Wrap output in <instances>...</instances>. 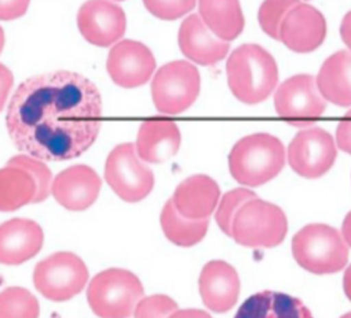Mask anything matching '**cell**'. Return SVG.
Segmentation results:
<instances>
[{"label": "cell", "instance_id": "1", "mask_svg": "<svg viewBox=\"0 0 351 318\" xmlns=\"http://www.w3.org/2000/svg\"><path fill=\"white\" fill-rule=\"evenodd\" d=\"M102 98L80 73L57 71L27 79L9 103L6 124L23 153L42 162L72 160L97 140Z\"/></svg>", "mask_w": 351, "mask_h": 318}, {"label": "cell", "instance_id": "2", "mask_svg": "<svg viewBox=\"0 0 351 318\" xmlns=\"http://www.w3.org/2000/svg\"><path fill=\"white\" fill-rule=\"evenodd\" d=\"M226 73L233 95L248 105L266 101L278 83L276 60L258 45L237 47L226 62Z\"/></svg>", "mask_w": 351, "mask_h": 318}, {"label": "cell", "instance_id": "3", "mask_svg": "<svg viewBox=\"0 0 351 318\" xmlns=\"http://www.w3.org/2000/svg\"><path fill=\"white\" fill-rule=\"evenodd\" d=\"M285 166L282 142L261 132L241 138L229 154L232 177L241 185L256 188L274 180Z\"/></svg>", "mask_w": 351, "mask_h": 318}, {"label": "cell", "instance_id": "4", "mask_svg": "<svg viewBox=\"0 0 351 318\" xmlns=\"http://www.w3.org/2000/svg\"><path fill=\"white\" fill-rule=\"evenodd\" d=\"M292 255L300 267L322 276L337 273L347 266L348 248L335 228L311 223L295 234Z\"/></svg>", "mask_w": 351, "mask_h": 318}, {"label": "cell", "instance_id": "5", "mask_svg": "<svg viewBox=\"0 0 351 318\" xmlns=\"http://www.w3.org/2000/svg\"><path fill=\"white\" fill-rule=\"evenodd\" d=\"M143 293V285L134 273L114 267L91 280L87 300L99 318H130Z\"/></svg>", "mask_w": 351, "mask_h": 318}, {"label": "cell", "instance_id": "6", "mask_svg": "<svg viewBox=\"0 0 351 318\" xmlns=\"http://www.w3.org/2000/svg\"><path fill=\"white\" fill-rule=\"evenodd\" d=\"M288 232L284 211L269 201L252 199L236 214L232 237L243 247L273 248L280 245Z\"/></svg>", "mask_w": 351, "mask_h": 318}, {"label": "cell", "instance_id": "7", "mask_svg": "<svg viewBox=\"0 0 351 318\" xmlns=\"http://www.w3.org/2000/svg\"><path fill=\"white\" fill-rule=\"evenodd\" d=\"M200 86V72L193 64L186 61L165 64L152 82L154 106L164 114H180L195 103Z\"/></svg>", "mask_w": 351, "mask_h": 318}, {"label": "cell", "instance_id": "8", "mask_svg": "<svg viewBox=\"0 0 351 318\" xmlns=\"http://www.w3.org/2000/svg\"><path fill=\"white\" fill-rule=\"evenodd\" d=\"M105 180L112 191L127 203L143 200L154 186L153 171L141 162L132 143L117 145L109 153Z\"/></svg>", "mask_w": 351, "mask_h": 318}, {"label": "cell", "instance_id": "9", "mask_svg": "<svg viewBox=\"0 0 351 318\" xmlns=\"http://www.w3.org/2000/svg\"><path fill=\"white\" fill-rule=\"evenodd\" d=\"M88 269L77 255L57 252L39 262L34 271L35 288L49 300L65 302L83 291Z\"/></svg>", "mask_w": 351, "mask_h": 318}, {"label": "cell", "instance_id": "10", "mask_svg": "<svg viewBox=\"0 0 351 318\" xmlns=\"http://www.w3.org/2000/svg\"><path fill=\"white\" fill-rule=\"evenodd\" d=\"M274 106L280 117L295 127L313 124L326 109V101L310 75H296L285 80L276 91Z\"/></svg>", "mask_w": 351, "mask_h": 318}, {"label": "cell", "instance_id": "11", "mask_svg": "<svg viewBox=\"0 0 351 318\" xmlns=\"http://www.w3.org/2000/svg\"><path fill=\"white\" fill-rule=\"evenodd\" d=\"M336 156V143L332 135L319 127L300 130L288 147L291 169L307 180L325 175L332 169Z\"/></svg>", "mask_w": 351, "mask_h": 318}, {"label": "cell", "instance_id": "12", "mask_svg": "<svg viewBox=\"0 0 351 318\" xmlns=\"http://www.w3.org/2000/svg\"><path fill=\"white\" fill-rule=\"evenodd\" d=\"M77 27L88 43L109 47L123 38L127 20L123 9L110 0H88L79 10Z\"/></svg>", "mask_w": 351, "mask_h": 318}, {"label": "cell", "instance_id": "13", "mask_svg": "<svg viewBox=\"0 0 351 318\" xmlns=\"http://www.w3.org/2000/svg\"><path fill=\"white\" fill-rule=\"evenodd\" d=\"M106 69L117 86L135 88L149 82L156 69V60L143 43L121 40L110 50Z\"/></svg>", "mask_w": 351, "mask_h": 318}, {"label": "cell", "instance_id": "14", "mask_svg": "<svg viewBox=\"0 0 351 318\" xmlns=\"http://www.w3.org/2000/svg\"><path fill=\"white\" fill-rule=\"evenodd\" d=\"M326 38V21L321 12L299 3L284 19L280 38L289 50L300 54L317 50Z\"/></svg>", "mask_w": 351, "mask_h": 318}, {"label": "cell", "instance_id": "15", "mask_svg": "<svg viewBox=\"0 0 351 318\" xmlns=\"http://www.w3.org/2000/svg\"><path fill=\"white\" fill-rule=\"evenodd\" d=\"M102 181L88 166H72L60 173L51 185L54 199L69 211H84L98 199Z\"/></svg>", "mask_w": 351, "mask_h": 318}, {"label": "cell", "instance_id": "16", "mask_svg": "<svg viewBox=\"0 0 351 318\" xmlns=\"http://www.w3.org/2000/svg\"><path fill=\"white\" fill-rule=\"evenodd\" d=\"M45 243L42 228L31 219L14 218L0 225V263L21 265L36 256Z\"/></svg>", "mask_w": 351, "mask_h": 318}, {"label": "cell", "instance_id": "17", "mask_svg": "<svg viewBox=\"0 0 351 318\" xmlns=\"http://www.w3.org/2000/svg\"><path fill=\"white\" fill-rule=\"evenodd\" d=\"M203 303L214 313H226L234 307L240 295V278L236 269L225 260L208 262L199 280Z\"/></svg>", "mask_w": 351, "mask_h": 318}, {"label": "cell", "instance_id": "18", "mask_svg": "<svg viewBox=\"0 0 351 318\" xmlns=\"http://www.w3.org/2000/svg\"><path fill=\"white\" fill-rule=\"evenodd\" d=\"M181 142L180 127L173 121L152 119L141 124L135 149L142 162L158 164L177 154Z\"/></svg>", "mask_w": 351, "mask_h": 318}, {"label": "cell", "instance_id": "19", "mask_svg": "<svg viewBox=\"0 0 351 318\" xmlns=\"http://www.w3.org/2000/svg\"><path fill=\"white\" fill-rule=\"evenodd\" d=\"M180 49L191 61L210 66L226 58L230 45L218 39L202 21L199 14L189 16L180 28Z\"/></svg>", "mask_w": 351, "mask_h": 318}, {"label": "cell", "instance_id": "20", "mask_svg": "<svg viewBox=\"0 0 351 318\" xmlns=\"http://www.w3.org/2000/svg\"><path fill=\"white\" fill-rule=\"evenodd\" d=\"M219 197L218 184L208 175L197 174L178 185L172 196V203L188 219H207L215 211Z\"/></svg>", "mask_w": 351, "mask_h": 318}, {"label": "cell", "instance_id": "21", "mask_svg": "<svg viewBox=\"0 0 351 318\" xmlns=\"http://www.w3.org/2000/svg\"><path fill=\"white\" fill-rule=\"evenodd\" d=\"M315 83L325 101L351 106V51L341 50L330 56L322 64Z\"/></svg>", "mask_w": 351, "mask_h": 318}, {"label": "cell", "instance_id": "22", "mask_svg": "<svg viewBox=\"0 0 351 318\" xmlns=\"http://www.w3.org/2000/svg\"><path fill=\"white\" fill-rule=\"evenodd\" d=\"M234 318H314L310 310L293 296L263 291L252 295Z\"/></svg>", "mask_w": 351, "mask_h": 318}, {"label": "cell", "instance_id": "23", "mask_svg": "<svg viewBox=\"0 0 351 318\" xmlns=\"http://www.w3.org/2000/svg\"><path fill=\"white\" fill-rule=\"evenodd\" d=\"M200 19L221 40L232 42L244 31L240 0H199Z\"/></svg>", "mask_w": 351, "mask_h": 318}, {"label": "cell", "instance_id": "24", "mask_svg": "<svg viewBox=\"0 0 351 318\" xmlns=\"http://www.w3.org/2000/svg\"><path fill=\"white\" fill-rule=\"evenodd\" d=\"M160 223L165 237L172 244L178 247H193L206 237L210 226V218L188 219L178 212L172 199H169L161 211Z\"/></svg>", "mask_w": 351, "mask_h": 318}, {"label": "cell", "instance_id": "25", "mask_svg": "<svg viewBox=\"0 0 351 318\" xmlns=\"http://www.w3.org/2000/svg\"><path fill=\"white\" fill-rule=\"evenodd\" d=\"M35 196L36 182L28 171L12 166L0 170V211H17L34 203Z\"/></svg>", "mask_w": 351, "mask_h": 318}, {"label": "cell", "instance_id": "26", "mask_svg": "<svg viewBox=\"0 0 351 318\" xmlns=\"http://www.w3.org/2000/svg\"><path fill=\"white\" fill-rule=\"evenodd\" d=\"M38 299L25 288L12 286L0 292V318H39Z\"/></svg>", "mask_w": 351, "mask_h": 318}, {"label": "cell", "instance_id": "27", "mask_svg": "<svg viewBox=\"0 0 351 318\" xmlns=\"http://www.w3.org/2000/svg\"><path fill=\"white\" fill-rule=\"evenodd\" d=\"M8 166L20 167L32 175V178L36 182V196L34 199V203H42L47 200V197L51 193L53 174L42 160H38V158L31 157L28 154H20L12 157Z\"/></svg>", "mask_w": 351, "mask_h": 318}, {"label": "cell", "instance_id": "28", "mask_svg": "<svg viewBox=\"0 0 351 318\" xmlns=\"http://www.w3.org/2000/svg\"><path fill=\"white\" fill-rule=\"evenodd\" d=\"M299 3V0H265L258 13L262 31L267 36L278 40L280 28L284 19Z\"/></svg>", "mask_w": 351, "mask_h": 318}, {"label": "cell", "instance_id": "29", "mask_svg": "<svg viewBox=\"0 0 351 318\" xmlns=\"http://www.w3.org/2000/svg\"><path fill=\"white\" fill-rule=\"evenodd\" d=\"M252 199H256L255 192L245 189V188L233 189L222 197V200L217 208V212H215V219H217L219 229L226 236L232 237V225H233V219H234L236 214L245 203H248Z\"/></svg>", "mask_w": 351, "mask_h": 318}, {"label": "cell", "instance_id": "30", "mask_svg": "<svg viewBox=\"0 0 351 318\" xmlns=\"http://www.w3.org/2000/svg\"><path fill=\"white\" fill-rule=\"evenodd\" d=\"M197 0H143L150 14L164 21L178 20L191 13Z\"/></svg>", "mask_w": 351, "mask_h": 318}, {"label": "cell", "instance_id": "31", "mask_svg": "<svg viewBox=\"0 0 351 318\" xmlns=\"http://www.w3.org/2000/svg\"><path fill=\"white\" fill-rule=\"evenodd\" d=\"M178 310V303L167 295H152L142 297L135 310V318H169Z\"/></svg>", "mask_w": 351, "mask_h": 318}, {"label": "cell", "instance_id": "32", "mask_svg": "<svg viewBox=\"0 0 351 318\" xmlns=\"http://www.w3.org/2000/svg\"><path fill=\"white\" fill-rule=\"evenodd\" d=\"M29 3L31 0H0V20L12 21L23 17Z\"/></svg>", "mask_w": 351, "mask_h": 318}, {"label": "cell", "instance_id": "33", "mask_svg": "<svg viewBox=\"0 0 351 318\" xmlns=\"http://www.w3.org/2000/svg\"><path fill=\"white\" fill-rule=\"evenodd\" d=\"M336 143L343 151L351 154V110L337 125Z\"/></svg>", "mask_w": 351, "mask_h": 318}, {"label": "cell", "instance_id": "34", "mask_svg": "<svg viewBox=\"0 0 351 318\" xmlns=\"http://www.w3.org/2000/svg\"><path fill=\"white\" fill-rule=\"evenodd\" d=\"M13 83H14V77L12 71L3 64H0V112L3 110L8 102Z\"/></svg>", "mask_w": 351, "mask_h": 318}, {"label": "cell", "instance_id": "35", "mask_svg": "<svg viewBox=\"0 0 351 318\" xmlns=\"http://www.w3.org/2000/svg\"><path fill=\"white\" fill-rule=\"evenodd\" d=\"M169 318H213V317L204 310L186 308V310H177Z\"/></svg>", "mask_w": 351, "mask_h": 318}, {"label": "cell", "instance_id": "36", "mask_svg": "<svg viewBox=\"0 0 351 318\" xmlns=\"http://www.w3.org/2000/svg\"><path fill=\"white\" fill-rule=\"evenodd\" d=\"M340 36L341 40L344 42V45L348 47V50L351 51V12L347 13L341 21V27H340Z\"/></svg>", "mask_w": 351, "mask_h": 318}, {"label": "cell", "instance_id": "37", "mask_svg": "<svg viewBox=\"0 0 351 318\" xmlns=\"http://www.w3.org/2000/svg\"><path fill=\"white\" fill-rule=\"evenodd\" d=\"M341 237L346 241V244L351 247V212H348L344 218V222L341 226Z\"/></svg>", "mask_w": 351, "mask_h": 318}, {"label": "cell", "instance_id": "38", "mask_svg": "<svg viewBox=\"0 0 351 318\" xmlns=\"http://www.w3.org/2000/svg\"><path fill=\"white\" fill-rule=\"evenodd\" d=\"M343 288H344V293H346L347 297L351 300V265H350V266L347 267V270L344 271Z\"/></svg>", "mask_w": 351, "mask_h": 318}, {"label": "cell", "instance_id": "39", "mask_svg": "<svg viewBox=\"0 0 351 318\" xmlns=\"http://www.w3.org/2000/svg\"><path fill=\"white\" fill-rule=\"evenodd\" d=\"M3 47H5V32H3L2 27H0V54H2Z\"/></svg>", "mask_w": 351, "mask_h": 318}, {"label": "cell", "instance_id": "40", "mask_svg": "<svg viewBox=\"0 0 351 318\" xmlns=\"http://www.w3.org/2000/svg\"><path fill=\"white\" fill-rule=\"evenodd\" d=\"M340 318H351V311L347 313V314H344V315H341Z\"/></svg>", "mask_w": 351, "mask_h": 318}, {"label": "cell", "instance_id": "41", "mask_svg": "<svg viewBox=\"0 0 351 318\" xmlns=\"http://www.w3.org/2000/svg\"><path fill=\"white\" fill-rule=\"evenodd\" d=\"M117 2H121V0H117Z\"/></svg>", "mask_w": 351, "mask_h": 318}]
</instances>
